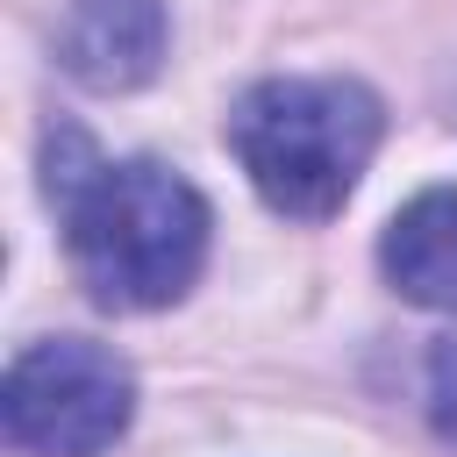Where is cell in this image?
Listing matches in <instances>:
<instances>
[{
  "mask_svg": "<svg viewBox=\"0 0 457 457\" xmlns=\"http://www.w3.org/2000/svg\"><path fill=\"white\" fill-rule=\"evenodd\" d=\"M57 207L79 286L114 314L171 307L207 264V200L157 157L93 164L79 136H57Z\"/></svg>",
  "mask_w": 457,
  "mask_h": 457,
  "instance_id": "1",
  "label": "cell"
},
{
  "mask_svg": "<svg viewBox=\"0 0 457 457\" xmlns=\"http://www.w3.org/2000/svg\"><path fill=\"white\" fill-rule=\"evenodd\" d=\"M378 136L386 107L357 79H264L228 114V143L250 186L293 221H328L364 179Z\"/></svg>",
  "mask_w": 457,
  "mask_h": 457,
  "instance_id": "2",
  "label": "cell"
},
{
  "mask_svg": "<svg viewBox=\"0 0 457 457\" xmlns=\"http://www.w3.org/2000/svg\"><path fill=\"white\" fill-rule=\"evenodd\" d=\"M136 414V378L86 336L29 343L0 386V436L21 457H100Z\"/></svg>",
  "mask_w": 457,
  "mask_h": 457,
  "instance_id": "3",
  "label": "cell"
},
{
  "mask_svg": "<svg viewBox=\"0 0 457 457\" xmlns=\"http://www.w3.org/2000/svg\"><path fill=\"white\" fill-rule=\"evenodd\" d=\"M57 57L93 93H129L164 64V7L157 0H71L57 29Z\"/></svg>",
  "mask_w": 457,
  "mask_h": 457,
  "instance_id": "4",
  "label": "cell"
},
{
  "mask_svg": "<svg viewBox=\"0 0 457 457\" xmlns=\"http://www.w3.org/2000/svg\"><path fill=\"white\" fill-rule=\"evenodd\" d=\"M386 278L436 314H457V186H436L421 200H407L378 243Z\"/></svg>",
  "mask_w": 457,
  "mask_h": 457,
  "instance_id": "5",
  "label": "cell"
},
{
  "mask_svg": "<svg viewBox=\"0 0 457 457\" xmlns=\"http://www.w3.org/2000/svg\"><path fill=\"white\" fill-rule=\"evenodd\" d=\"M428 414H436V436L457 450V336L428 357Z\"/></svg>",
  "mask_w": 457,
  "mask_h": 457,
  "instance_id": "6",
  "label": "cell"
}]
</instances>
